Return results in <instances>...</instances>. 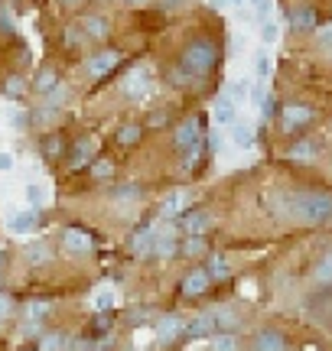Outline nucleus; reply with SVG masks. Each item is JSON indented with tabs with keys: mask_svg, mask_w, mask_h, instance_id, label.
<instances>
[{
	"mask_svg": "<svg viewBox=\"0 0 332 351\" xmlns=\"http://www.w3.org/2000/svg\"><path fill=\"white\" fill-rule=\"evenodd\" d=\"M215 65H218V46L209 36H199L182 49V59H179V69L173 72V78H176L182 88H189L195 78L209 75Z\"/></svg>",
	"mask_w": 332,
	"mask_h": 351,
	"instance_id": "f257e3e1",
	"label": "nucleus"
},
{
	"mask_svg": "<svg viewBox=\"0 0 332 351\" xmlns=\"http://www.w3.org/2000/svg\"><path fill=\"white\" fill-rule=\"evenodd\" d=\"M287 215H294L307 225L332 221V192L329 189H300L287 195Z\"/></svg>",
	"mask_w": 332,
	"mask_h": 351,
	"instance_id": "f03ea898",
	"label": "nucleus"
},
{
	"mask_svg": "<svg viewBox=\"0 0 332 351\" xmlns=\"http://www.w3.org/2000/svg\"><path fill=\"white\" fill-rule=\"evenodd\" d=\"M173 143H176L179 153L192 150V147H199V143H202V124H199V117H186V121L176 127Z\"/></svg>",
	"mask_w": 332,
	"mask_h": 351,
	"instance_id": "7ed1b4c3",
	"label": "nucleus"
},
{
	"mask_svg": "<svg viewBox=\"0 0 332 351\" xmlns=\"http://www.w3.org/2000/svg\"><path fill=\"white\" fill-rule=\"evenodd\" d=\"M313 117H316V111H313L309 104H287L281 111L283 130H300V127H307Z\"/></svg>",
	"mask_w": 332,
	"mask_h": 351,
	"instance_id": "20e7f679",
	"label": "nucleus"
},
{
	"mask_svg": "<svg viewBox=\"0 0 332 351\" xmlns=\"http://www.w3.org/2000/svg\"><path fill=\"white\" fill-rule=\"evenodd\" d=\"M251 351H290V341L277 328H261L251 341Z\"/></svg>",
	"mask_w": 332,
	"mask_h": 351,
	"instance_id": "39448f33",
	"label": "nucleus"
},
{
	"mask_svg": "<svg viewBox=\"0 0 332 351\" xmlns=\"http://www.w3.org/2000/svg\"><path fill=\"white\" fill-rule=\"evenodd\" d=\"M117 62H121V52H117V49H102V52H95V56L88 59V75H91V78H104Z\"/></svg>",
	"mask_w": 332,
	"mask_h": 351,
	"instance_id": "423d86ee",
	"label": "nucleus"
},
{
	"mask_svg": "<svg viewBox=\"0 0 332 351\" xmlns=\"http://www.w3.org/2000/svg\"><path fill=\"white\" fill-rule=\"evenodd\" d=\"M182 328H186V322L179 319L176 313L163 315L160 322H156V341H163V345H169V341H176L179 335H182Z\"/></svg>",
	"mask_w": 332,
	"mask_h": 351,
	"instance_id": "0eeeda50",
	"label": "nucleus"
},
{
	"mask_svg": "<svg viewBox=\"0 0 332 351\" xmlns=\"http://www.w3.org/2000/svg\"><path fill=\"white\" fill-rule=\"evenodd\" d=\"M39 225V212L36 208H23V212H13L7 228H10V234H29V231H36Z\"/></svg>",
	"mask_w": 332,
	"mask_h": 351,
	"instance_id": "6e6552de",
	"label": "nucleus"
},
{
	"mask_svg": "<svg viewBox=\"0 0 332 351\" xmlns=\"http://www.w3.org/2000/svg\"><path fill=\"white\" fill-rule=\"evenodd\" d=\"M62 244L72 254H88L91 247H95L91 234H88V231H82V228H65V231H62Z\"/></svg>",
	"mask_w": 332,
	"mask_h": 351,
	"instance_id": "1a4fd4ad",
	"label": "nucleus"
},
{
	"mask_svg": "<svg viewBox=\"0 0 332 351\" xmlns=\"http://www.w3.org/2000/svg\"><path fill=\"white\" fill-rule=\"evenodd\" d=\"M179 221H182V228H186L189 238H202L205 231L212 228V215L209 212H186Z\"/></svg>",
	"mask_w": 332,
	"mask_h": 351,
	"instance_id": "9d476101",
	"label": "nucleus"
},
{
	"mask_svg": "<svg viewBox=\"0 0 332 351\" xmlns=\"http://www.w3.org/2000/svg\"><path fill=\"white\" fill-rule=\"evenodd\" d=\"M290 26H294L296 33H313L316 29V10L309 7V3H300L290 10Z\"/></svg>",
	"mask_w": 332,
	"mask_h": 351,
	"instance_id": "9b49d317",
	"label": "nucleus"
},
{
	"mask_svg": "<svg viewBox=\"0 0 332 351\" xmlns=\"http://www.w3.org/2000/svg\"><path fill=\"white\" fill-rule=\"evenodd\" d=\"M320 140H313V137H303V140H296L294 147H290V160H296V163H313L316 156H320Z\"/></svg>",
	"mask_w": 332,
	"mask_h": 351,
	"instance_id": "f8f14e48",
	"label": "nucleus"
},
{
	"mask_svg": "<svg viewBox=\"0 0 332 351\" xmlns=\"http://www.w3.org/2000/svg\"><path fill=\"white\" fill-rule=\"evenodd\" d=\"M209 283H212V280H209V274H205V270H189V274L182 276V296H202L205 289H209Z\"/></svg>",
	"mask_w": 332,
	"mask_h": 351,
	"instance_id": "ddd939ff",
	"label": "nucleus"
},
{
	"mask_svg": "<svg viewBox=\"0 0 332 351\" xmlns=\"http://www.w3.org/2000/svg\"><path fill=\"white\" fill-rule=\"evenodd\" d=\"M147 88H150V75H147L143 69H134V72L124 78V95H128V98H143Z\"/></svg>",
	"mask_w": 332,
	"mask_h": 351,
	"instance_id": "4468645a",
	"label": "nucleus"
},
{
	"mask_svg": "<svg viewBox=\"0 0 332 351\" xmlns=\"http://www.w3.org/2000/svg\"><path fill=\"white\" fill-rule=\"evenodd\" d=\"M154 244H156V231L154 228H143V231H137L130 238V251L137 257H147V254H154Z\"/></svg>",
	"mask_w": 332,
	"mask_h": 351,
	"instance_id": "2eb2a0df",
	"label": "nucleus"
},
{
	"mask_svg": "<svg viewBox=\"0 0 332 351\" xmlns=\"http://www.w3.org/2000/svg\"><path fill=\"white\" fill-rule=\"evenodd\" d=\"M182 332H186V339H205V335L215 332V319H212V315H195Z\"/></svg>",
	"mask_w": 332,
	"mask_h": 351,
	"instance_id": "dca6fc26",
	"label": "nucleus"
},
{
	"mask_svg": "<svg viewBox=\"0 0 332 351\" xmlns=\"http://www.w3.org/2000/svg\"><path fill=\"white\" fill-rule=\"evenodd\" d=\"M231 143L241 147V150H251V147H254V127L235 121V124H231Z\"/></svg>",
	"mask_w": 332,
	"mask_h": 351,
	"instance_id": "f3484780",
	"label": "nucleus"
},
{
	"mask_svg": "<svg viewBox=\"0 0 332 351\" xmlns=\"http://www.w3.org/2000/svg\"><path fill=\"white\" fill-rule=\"evenodd\" d=\"M212 319H215L218 332H235V328H238V322H241V319H238V313H235L231 306H218L215 313H212Z\"/></svg>",
	"mask_w": 332,
	"mask_h": 351,
	"instance_id": "a211bd4d",
	"label": "nucleus"
},
{
	"mask_svg": "<svg viewBox=\"0 0 332 351\" xmlns=\"http://www.w3.org/2000/svg\"><path fill=\"white\" fill-rule=\"evenodd\" d=\"M82 29H85V36H91V39H104L108 33H111L108 20H104V16H98V13L85 16V20H82Z\"/></svg>",
	"mask_w": 332,
	"mask_h": 351,
	"instance_id": "6ab92c4d",
	"label": "nucleus"
},
{
	"mask_svg": "<svg viewBox=\"0 0 332 351\" xmlns=\"http://www.w3.org/2000/svg\"><path fill=\"white\" fill-rule=\"evenodd\" d=\"M88 156H91V140L78 137L75 147H72V153H69V166H72V169H82V166L88 163Z\"/></svg>",
	"mask_w": 332,
	"mask_h": 351,
	"instance_id": "aec40b11",
	"label": "nucleus"
},
{
	"mask_svg": "<svg viewBox=\"0 0 332 351\" xmlns=\"http://www.w3.org/2000/svg\"><path fill=\"white\" fill-rule=\"evenodd\" d=\"M59 85H62V82H59V75H56L52 69H43V72L36 75V95H43V98H49Z\"/></svg>",
	"mask_w": 332,
	"mask_h": 351,
	"instance_id": "412c9836",
	"label": "nucleus"
},
{
	"mask_svg": "<svg viewBox=\"0 0 332 351\" xmlns=\"http://www.w3.org/2000/svg\"><path fill=\"white\" fill-rule=\"evenodd\" d=\"M212 114H215V124H222V127H231V124H235V104H231L225 95L215 101V111H212Z\"/></svg>",
	"mask_w": 332,
	"mask_h": 351,
	"instance_id": "4be33fe9",
	"label": "nucleus"
},
{
	"mask_svg": "<svg viewBox=\"0 0 332 351\" xmlns=\"http://www.w3.org/2000/svg\"><path fill=\"white\" fill-rule=\"evenodd\" d=\"M205 274H209V280H218V283H222V280H228L231 276V267H228L225 257H212V263H209Z\"/></svg>",
	"mask_w": 332,
	"mask_h": 351,
	"instance_id": "5701e85b",
	"label": "nucleus"
},
{
	"mask_svg": "<svg viewBox=\"0 0 332 351\" xmlns=\"http://www.w3.org/2000/svg\"><path fill=\"white\" fill-rule=\"evenodd\" d=\"M111 199H115V202H134V199H141V186H134V182L115 186V189H111Z\"/></svg>",
	"mask_w": 332,
	"mask_h": 351,
	"instance_id": "b1692460",
	"label": "nucleus"
},
{
	"mask_svg": "<svg viewBox=\"0 0 332 351\" xmlns=\"http://www.w3.org/2000/svg\"><path fill=\"white\" fill-rule=\"evenodd\" d=\"M179 247H176V238H169V234H156V244H154V254L156 257H173Z\"/></svg>",
	"mask_w": 332,
	"mask_h": 351,
	"instance_id": "393cba45",
	"label": "nucleus"
},
{
	"mask_svg": "<svg viewBox=\"0 0 332 351\" xmlns=\"http://www.w3.org/2000/svg\"><path fill=\"white\" fill-rule=\"evenodd\" d=\"M316 280H320L322 287H329V283H332V251L322 254L320 263H316Z\"/></svg>",
	"mask_w": 332,
	"mask_h": 351,
	"instance_id": "a878e982",
	"label": "nucleus"
},
{
	"mask_svg": "<svg viewBox=\"0 0 332 351\" xmlns=\"http://www.w3.org/2000/svg\"><path fill=\"white\" fill-rule=\"evenodd\" d=\"M225 98L238 108V104H244V98H248V82H228V95Z\"/></svg>",
	"mask_w": 332,
	"mask_h": 351,
	"instance_id": "bb28decb",
	"label": "nucleus"
},
{
	"mask_svg": "<svg viewBox=\"0 0 332 351\" xmlns=\"http://www.w3.org/2000/svg\"><path fill=\"white\" fill-rule=\"evenodd\" d=\"M26 261H36V263H46L49 261V247L43 244V241H36V244H26Z\"/></svg>",
	"mask_w": 332,
	"mask_h": 351,
	"instance_id": "cd10ccee",
	"label": "nucleus"
},
{
	"mask_svg": "<svg viewBox=\"0 0 332 351\" xmlns=\"http://www.w3.org/2000/svg\"><path fill=\"white\" fill-rule=\"evenodd\" d=\"M141 124H124L121 127V130H117V140H121V143H124V147H130V143H137V140H141Z\"/></svg>",
	"mask_w": 332,
	"mask_h": 351,
	"instance_id": "c85d7f7f",
	"label": "nucleus"
},
{
	"mask_svg": "<svg viewBox=\"0 0 332 351\" xmlns=\"http://www.w3.org/2000/svg\"><path fill=\"white\" fill-rule=\"evenodd\" d=\"M254 75H257V82H268V78H270V59H268V52H254Z\"/></svg>",
	"mask_w": 332,
	"mask_h": 351,
	"instance_id": "c756f323",
	"label": "nucleus"
},
{
	"mask_svg": "<svg viewBox=\"0 0 332 351\" xmlns=\"http://www.w3.org/2000/svg\"><path fill=\"white\" fill-rule=\"evenodd\" d=\"M39 351H65V339L59 332H49V335H43V341H39Z\"/></svg>",
	"mask_w": 332,
	"mask_h": 351,
	"instance_id": "7c9ffc66",
	"label": "nucleus"
},
{
	"mask_svg": "<svg viewBox=\"0 0 332 351\" xmlns=\"http://www.w3.org/2000/svg\"><path fill=\"white\" fill-rule=\"evenodd\" d=\"M212 351H238V339H235L231 332H218Z\"/></svg>",
	"mask_w": 332,
	"mask_h": 351,
	"instance_id": "2f4dec72",
	"label": "nucleus"
},
{
	"mask_svg": "<svg viewBox=\"0 0 332 351\" xmlns=\"http://www.w3.org/2000/svg\"><path fill=\"white\" fill-rule=\"evenodd\" d=\"M182 254H186V257H202V254H205V241L202 238H186V241H182Z\"/></svg>",
	"mask_w": 332,
	"mask_h": 351,
	"instance_id": "473e14b6",
	"label": "nucleus"
},
{
	"mask_svg": "<svg viewBox=\"0 0 332 351\" xmlns=\"http://www.w3.org/2000/svg\"><path fill=\"white\" fill-rule=\"evenodd\" d=\"M261 39H264L268 46L281 39V29H277V23H274V20H264V23H261Z\"/></svg>",
	"mask_w": 332,
	"mask_h": 351,
	"instance_id": "72a5a7b5",
	"label": "nucleus"
},
{
	"mask_svg": "<svg viewBox=\"0 0 332 351\" xmlns=\"http://www.w3.org/2000/svg\"><path fill=\"white\" fill-rule=\"evenodd\" d=\"M117 300L115 289H98V296H95V309H111Z\"/></svg>",
	"mask_w": 332,
	"mask_h": 351,
	"instance_id": "f704fd0d",
	"label": "nucleus"
},
{
	"mask_svg": "<svg viewBox=\"0 0 332 351\" xmlns=\"http://www.w3.org/2000/svg\"><path fill=\"white\" fill-rule=\"evenodd\" d=\"M26 202H29L33 208H39V205H46V192L39 186H26Z\"/></svg>",
	"mask_w": 332,
	"mask_h": 351,
	"instance_id": "c9c22d12",
	"label": "nucleus"
},
{
	"mask_svg": "<svg viewBox=\"0 0 332 351\" xmlns=\"http://www.w3.org/2000/svg\"><path fill=\"white\" fill-rule=\"evenodd\" d=\"M179 156H182V166H186V169H192V166L202 160V143H199V147H192V150H186V153H179Z\"/></svg>",
	"mask_w": 332,
	"mask_h": 351,
	"instance_id": "e433bc0d",
	"label": "nucleus"
},
{
	"mask_svg": "<svg viewBox=\"0 0 332 351\" xmlns=\"http://www.w3.org/2000/svg\"><path fill=\"white\" fill-rule=\"evenodd\" d=\"M261 114H264V117H277V114H281V101L274 98V95H270V98H264V104H261Z\"/></svg>",
	"mask_w": 332,
	"mask_h": 351,
	"instance_id": "4c0bfd02",
	"label": "nucleus"
},
{
	"mask_svg": "<svg viewBox=\"0 0 332 351\" xmlns=\"http://www.w3.org/2000/svg\"><path fill=\"white\" fill-rule=\"evenodd\" d=\"M111 173H115V163H111V160H98V163H95V169H91V176H95V179H108Z\"/></svg>",
	"mask_w": 332,
	"mask_h": 351,
	"instance_id": "58836bf2",
	"label": "nucleus"
},
{
	"mask_svg": "<svg viewBox=\"0 0 332 351\" xmlns=\"http://www.w3.org/2000/svg\"><path fill=\"white\" fill-rule=\"evenodd\" d=\"M316 43H320V49L326 56H332V26H326L322 33H316Z\"/></svg>",
	"mask_w": 332,
	"mask_h": 351,
	"instance_id": "ea45409f",
	"label": "nucleus"
},
{
	"mask_svg": "<svg viewBox=\"0 0 332 351\" xmlns=\"http://www.w3.org/2000/svg\"><path fill=\"white\" fill-rule=\"evenodd\" d=\"M179 208H182V195H169V199L163 202V215H176Z\"/></svg>",
	"mask_w": 332,
	"mask_h": 351,
	"instance_id": "a19ab883",
	"label": "nucleus"
},
{
	"mask_svg": "<svg viewBox=\"0 0 332 351\" xmlns=\"http://www.w3.org/2000/svg\"><path fill=\"white\" fill-rule=\"evenodd\" d=\"M23 91H26V88H23V78H10V82H7V95H13V98H20Z\"/></svg>",
	"mask_w": 332,
	"mask_h": 351,
	"instance_id": "79ce46f5",
	"label": "nucleus"
},
{
	"mask_svg": "<svg viewBox=\"0 0 332 351\" xmlns=\"http://www.w3.org/2000/svg\"><path fill=\"white\" fill-rule=\"evenodd\" d=\"M43 150H46V156H59V153H62V140H46V143H43Z\"/></svg>",
	"mask_w": 332,
	"mask_h": 351,
	"instance_id": "37998d69",
	"label": "nucleus"
},
{
	"mask_svg": "<svg viewBox=\"0 0 332 351\" xmlns=\"http://www.w3.org/2000/svg\"><path fill=\"white\" fill-rule=\"evenodd\" d=\"M49 313V306H46V302H29V319H43V315Z\"/></svg>",
	"mask_w": 332,
	"mask_h": 351,
	"instance_id": "c03bdc74",
	"label": "nucleus"
},
{
	"mask_svg": "<svg viewBox=\"0 0 332 351\" xmlns=\"http://www.w3.org/2000/svg\"><path fill=\"white\" fill-rule=\"evenodd\" d=\"M147 315H150V309H130L128 322L130 326H137V322H147Z\"/></svg>",
	"mask_w": 332,
	"mask_h": 351,
	"instance_id": "a18cd8bd",
	"label": "nucleus"
},
{
	"mask_svg": "<svg viewBox=\"0 0 332 351\" xmlns=\"http://www.w3.org/2000/svg\"><path fill=\"white\" fill-rule=\"evenodd\" d=\"M13 169V153H0V173Z\"/></svg>",
	"mask_w": 332,
	"mask_h": 351,
	"instance_id": "49530a36",
	"label": "nucleus"
},
{
	"mask_svg": "<svg viewBox=\"0 0 332 351\" xmlns=\"http://www.w3.org/2000/svg\"><path fill=\"white\" fill-rule=\"evenodd\" d=\"M251 95H254V101H261V104H264V98H268V91H264V85H261V82L251 88Z\"/></svg>",
	"mask_w": 332,
	"mask_h": 351,
	"instance_id": "de8ad7c7",
	"label": "nucleus"
},
{
	"mask_svg": "<svg viewBox=\"0 0 332 351\" xmlns=\"http://www.w3.org/2000/svg\"><path fill=\"white\" fill-rule=\"evenodd\" d=\"M7 313H10V300H7V296H0V322L7 319Z\"/></svg>",
	"mask_w": 332,
	"mask_h": 351,
	"instance_id": "09e8293b",
	"label": "nucleus"
},
{
	"mask_svg": "<svg viewBox=\"0 0 332 351\" xmlns=\"http://www.w3.org/2000/svg\"><path fill=\"white\" fill-rule=\"evenodd\" d=\"M179 3H186V0H163V7H179Z\"/></svg>",
	"mask_w": 332,
	"mask_h": 351,
	"instance_id": "8fccbe9b",
	"label": "nucleus"
},
{
	"mask_svg": "<svg viewBox=\"0 0 332 351\" xmlns=\"http://www.w3.org/2000/svg\"><path fill=\"white\" fill-rule=\"evenodd\" d=\"M128 3H147V0H128Z\"/></svg>",
	"mask_w": 332,
	"mask_h": 351,
	"instance_id": "3c124183",
	"label": "nucleus"
},
{
	"mask_svg": "<svg viewBox=\"0 0 332 351\" xmlns=\"http://www.w3.org/2000/svg\"><path fill=\"white\" fill-rule=\"evenodd\" d=\"M251 3H254V7H257V3H264V0H251Z\"/></svg>",
	"mask_w": 332,
	"mask_h": 351,
	"instance_id": "603ef678",
	"label": "nucleus"
},
{
	"mask_svg": "<svg viewBox=\"0 0 332 351\" xmlns=\"http://www.w3.org/2000/svg\"><path fill=\"white\" fill-rule=\"evenodd\" d=\"M62 3H78V0H62Z\"/></svg>",
	"mask_w": 332,
	"mask_h": 351,
	"instance_id": "864d4df0",
	"label": "nucleus"
}]
</instances>
